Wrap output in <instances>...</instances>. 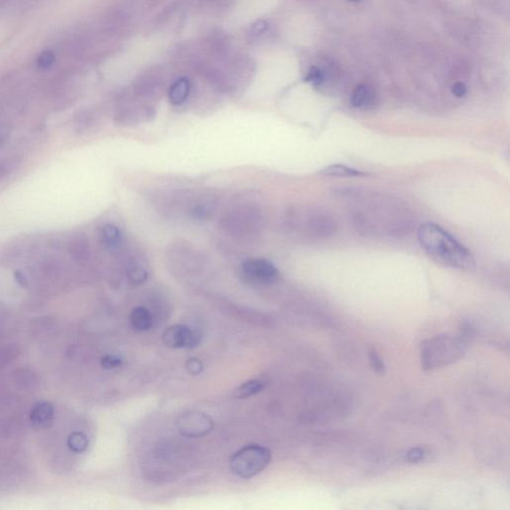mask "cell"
<instances>
[{
    "mask_svg": "<svg viewBox=\"0 0 510 510\" xmlns=\"http://www.w3.org/2000/svg\"><path fill=\"white\" fill-rule=\"evenodd\" d=\"M244 281L254 285H273L278 279V268L270 261L262 259H249L242 266Z\"/></svg>",
    "mask_w": 510,
    "mask_h": 510,
    "instance_id": "cell-6",
    "label": "cell"
},
{
    "mask_svg": "<svg viewBox=\"0 0 510 510\" xmlns=\"http://www.w3.org/2000/svg\"><path fill=\"white\" fill-rule=\"evenodd\" d=\"M266 382L262 380L254 379L244 382L233 392V397L237 399H247L261 393L266 389Z\"/></svg>",
    "mask_w": 510,
    "mask_h": 510,
    "instance_id": "cell-13",
    "label": "cell"
},
{
    "mask_svg": "<svg viewBox=\"0 0 510 510\" xmlns=\"http://www.w3.org/2000/svg\"><path fill=\"white\" fill-rule=\"evenodd\" d=\"M177 425L180 435L184 437H199L213 430V421L206 413L192 411L180 416Z\"/></svg>",
    "mask_w": 510,
    "mask_h": 510,
    "instance_id": "cell-7",
    "label": "cell"
},
{
    "mask_svg": "<svg viewBox=\"0 0 510 510\" xmlns=\"http://www.w3.org/2000/svg\"><path fill=\"white\" fill-rule=\"evenodd\" d=\"M321 174L327 175V177L337 178H360L368 175L367 173L362 172V170H356V168L345 165H339V163L338 165L328 166L322 170Z\"/></svg>",
    "mask_w": 510,
    "mask_h": 510,
    "instance_id": "cell-14",
    "label": "cell"
},
{
    "mask_svg": "<svg viewBox=\"0 0 510 510\" xmlns=\"http://www.w3.org/2000/svg\"><path fill=\"white\" fill-rule=\"evenodd\" d=\"M54 408L48 402L35 404L30 411V422L36 429H46L53 422Z\"/></svg>",
    "mask_w": 510,
    "mask_h": 510,
    "instance_id": "cell-10",
    "label": "cell"
},
{
    "mask_svg": "<svg viewBox=\"0 0 510 510\" xmlns=\"http://www.w3.org/2000/svg\"><path fill=\"white\" fill-rule=\"evenodd\" d=\"M187 370L192 375L201 374L204 370L203 363L197 358H191L187 362Z\"/></svg>",
    "mask_w": 510,
    "mask_h": 510,
    "instance_id": "cell-24",
    "label": "cell"
},
{
    "mask_svg": "<svg viewBox=\"0 0 510 510\" xmlns=\"http://www.w3.org/2000/svg\"><path fill=\"white\" fill-rule=\"evenodd\" d=\"M343 196L356 201L352 220L361 232L399 237L408 232L410 220L406 211L394 199L359 189H347Z\"/></svg>",
    "mask_w": 510,
    "mask_h": 510,
    "instance_id": "cell-1",
    "label": "cell"
},
{
    "mask_svg": "<svg viewBox=\"0 0 510 510\" xmlns=\"http://www.w3.org/2000/svg\"><path fill=\"white\" fill-rule=\"evenodd\" d=\"M418 240L425 254L437 263L461 270L475 268L473 254L442 226L423 223L418 228Z\"/></svg>",
    "mask_w": 510,
    "mask_h": 510,
    "instance_id": "cell-2",
    "label": "cell"
},
{
    "mask_svg": "<svg viewBox=\"0 0 510 510\" xmlns=\"http://www.w3.org/2000/svg\"><path fill=\"white\" fill-rule=\"evenodd\" d=\"M199 332L186 325H173L163 333V342L170 349H192L201 343Z\"/></svg>",
    "mask_w": 510,
    "mask_h": 510,
    "instance_id": "cell-8",
    "label": "cell"
},
{
    "mask_svg": "<svg viewBox=\"0 0 510 510\" xmlns=\"http://www.w3.org/2000/svg\"><path fill=\"white\" fill-rule=\"evenodd\" d=\"M189 89H191V85L187 79H180L175 82L168 93L170 103L174 105L182 104L189 96Z\"/></svg>",
    "mask_w": 510,
    "mask_h": 510,
    "instance_id": "cell-15",
    "label": "cell"
},
{
    "mask_svg": "<svg viewBox=\"0 0 510 510\" xmlns=\"http://www.w3.org/2000/svg\"><path fill=\"white\" fill-rule=\"evenodd\" d=\"M375 102V94L371 89L367 86H358L353 91L352 97H351V104L357 109H367L371 107Z\"/></svg>",
    "mask_w": 510,
    "mask_h": 510,
    "instance_id": "cell-12",
    "label": "cell"
},
{
    "mask_svg": "<svg viewBox=\"0 0 510 510\" xmlns=\"http://www.w3.org/2000/svg\"><path fill=\"white\" fill-rule=\"evenodd\" d=\"M259 211V209L254 211V209L247 206L235 209L228 216L226 215V226L233 232L235 230L242 232V235H247L261 225V218Z\"/></svg>",
    "mask_w": 510,
    "mask_h": 510,
    "instance_id": "cell-9",
    "label": "cell"
},
{
    "mask_svg": "<svg viewBox=\"0 0 510 510\" xmlns=\"http://www.w3.org/2000/svg\"><path fill=\"white\" fill-rule=\"evenodd\" d=\"M306 81L310 82V83L314 86L321 85L324 81L323 72L319 68H317V67H312V68L309 70V72H308Z\"/></svg>",
    "mask_w": 510,
    "mask_h": 510,
    "instance_id": "cell-22",
    "label": "cell"
},
{
    "mask_svg": "<svg viewBox=\"0 0 510 510\" xmlns=\"http://www.w3.org/2000/svg\"><path fill=\"white\" fill-rule=\"evenodd\" d=\"M267 25L266 23H263V21H259L257 23H254V26H252V31H254V33H261L264 32V31L266 30Z\"/></svg>",
    "mask_w": 510,
    "mask_h": 510,
    "instance_id": "cell-26",
    "label": "cell"
},
{
    "mask_svg": "<svg viewBox=\"0 0 510 510\" xmlns=\"http://www.w3.org/2000/svg\"><path fill=\"white\" fill-rule=\"evenodd\" d=\"M369 359L370 364H371L372 369L374 370L377 374L382 375L386 374V365H385L384 361H382L381 356L378 354L375 349H370L369 350Z\"/></svg>",
    "mask_w": 510,
    "mask_h": 510,
    "instance_id": "cell-19",
    "label": "cell"
},
{
    "mask_svg": "<svg viewBox=\"0 0 510 510\" xmlns=\"http://www.w3.org/2000/svg\"><path fill=\"white\" fill-rule=\"evenodd\" d=\"M124 363L121 357L117 355H106L101 359V366L106 370H114L121 367Z\"/></svg>",
    "mask_w": 510,
    "mask_h": 510,
    "instance_id": "cell-20",
    "label": "cell"
},
{
    "mask_svg": "<svg viewBox=\"0 0 510 510\" xmlns=\"http://www.w3.org/2000/svg\"><path fill=\"white\" fill-rule=\"evenodd\" d=\"M103 240L110 250H117L122 245V233L114 225H107L103 228Z\"/></svg>",
    "mask_w": 510,
    "mask_h": 510,
    "instance_id": "cell-16",
    "label": "cell"
},
{
    "mask_svg": "<svg viewBox=\"0 0 510 510\" xmlns=\"http://www.w3.org/2000/svg\"><path fill=\"white\" fill-rule=\"evenodd\" d=\"M271 461V452L266 447L249 444L233 454L230 470L240 478H251L263 471Z\"/></svg>",
    "mask_w": 510,
    "mask_h": 510,
    "instance_id": "cell-4",
    "label": "cell"
},
{
    "mask_svg": "<svg viewBox=\"0 0 510 510\" xmlns=\"http://www.w3.org/2000/svg\"><path fill=\"white\" fill-rule=\"evenodd\" d=\"M288 221V228L292 232L313 240L333 237L337 230L335 218L328 211L318 209L294 211Z\"/></svg>",
    "mask_w": 510,
    "mask_h": 510,
    "instance_id": "cell-3",
    "label": "cell"
},
{
    "mask_svg": "<svg viewBox=\"0 0 510 510\" xmlns=\"http://www.w3.org/2000/svg\"><path fill=\"white\" fill-rule=\"evenodd\" d=\"M130 324L135 330L148 331L153 326V316L147 308L136 307L130 314Z\"/></svg>",
    "mask_w": 510,
    "mask_h": 510,
    "instance_id": "cell-11",
    "label": "cell"
},
{
    "mask_svg": "<svg viewBox=\"0 0 510 510\" xmlns=\"http://www.w3.org/2000/svg\"><path fill=\"white\" fill-rule=\"evenodd\" d=\"M15 278L16 280H18L19 285L23 286H25L26 285H27V279L25 278V276H24L23 273H16Z\"/></svg>",
    "mask_w": 510,
    "mask_h": 510,
    "instance_id": "cell-27",
    "label": "cell"
},
{
    "mask_svg": "<svg viewBox=\"0 0 510 510\" xmlns=\"http://www.w3.org/2000/svg\"><path fill=\"white\" fill-rule=\"evenodd\" d=\"M68 447L74 452H83L88 449L89 440L87 435L80 432H74L67 440Z\"/></svg>",
    "mask_w": 510,
    "mask_h": 510,
    "instance_id": "cell-18",
    "label": "cell"
},
{
    "mask_svg": "<svg viewBox=\"0 0 510 510\" xmlns=\"http://www.w3.org/2000/svg\"><path fill=\"white\" fill-rule=\"evenodd\" d=\"M452 92L456 97H464L466 92H468V88H466V86L464 85V83H461V82H458V83L454 84V86H452Z\"/></svg>",
    "mask_w": 510,
    "mask_h": 510,
    "instance_id": "cell-25",
    "label": "cell"
},
{
    "mask_svg": "<svg viewBox=\"0 0 510 510\" xmlns=\"http://www.w3.org/2000/svg\"><path fill=\"white\" fill-rule=\"evenodd\" d=\"M425 456V452L421 447H413V449H409L406 454V459L409 463H418L422 461Z\"/></svg>",
    "mask_w": 510,
    "mask_h": 510,
    "instance_id": "cell-23",
    "label": "cell"
},
{
    "mask_svg": "<svg viewBox=\"0 0 510 510\" xmlns=\"http://www.w3.org/2000/svg\"><path fill=\"white\" fill-rule=\"evenodd\" d=\"M148 269L138 261H134L128 267V278L133 285H141L148 279Z\"/></svg>",
    "mask_w": 510,
    "mask_h": 510,
    "instance_id": "cell-17",
    "label": "cell"
},
{
    "mask_svg": "<svg viewBox=\"0 0 510 510\" xmlns=\"http://www.w3.org/2000/svg\"><path fill=\"white\" fill-rule=\"evenodd\" d=\"M464 343L461 340H452L449 336H437L422 345V365L423 369L430 370L437 367L440 362L446 364L447 361L454 360L461 356Z\"/></svg>",
    "mask_w": 510,
    "mask_h": 510,
    "instance_id": "cell-5",
    "label": "cell"
},
{
    "mask_svg": "<svg viewBox=\"0 0 510 510\" xmlns=\"http://www.w3.org/2000/svg\"><path fill=\"white\" fill-rule=\"evenodd\" d=\"M54 53L50 51V50H45V51L41 53V54H39V56H38L37 62H36V64H37L38 68L47 69L49 68V67L52 66L53 63H54Z\"/></svg>",
    "mask_w": 510,
    "mask_h": 510,
    "instance_id": "cell-21",
    "label": "cell"
},
{
    "mask_svg": "<svg viewBox=\"0 0 510 510\" xmlns=\"http://www.w3.org/2000/svg\"><path fill=\"white\" fill-rule=\"evenodd\" d=\"M349 1L358 2L360 1V0H349Z\"/></svg>",
    "mask_w": 510,
    "mask_h": 510,
    "instance_id": "cell-28",
    "label": "cell"
}]
</instances>
